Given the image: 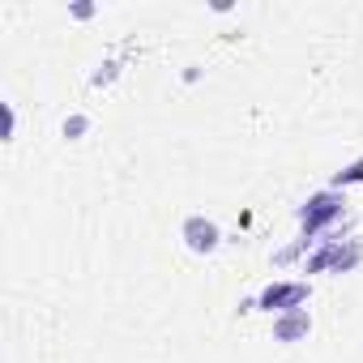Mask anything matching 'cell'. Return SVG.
<instances>
[{
    "mask_svg": "<svg viewBox=\"0 0 363 363\" xmlns=\"http://www.w3.org/2000/svg\"><path fill=\"white\" fill-rule=\"evenodd\" d=\"M342 210H346V197H342L337 189H320V193H312V197H308V206L299 210L303 240H316L329 223H337V218H342Z\"/></svg>",
    "mask_w": 363,
    "mask_h": 363,
    "instance_id": "6da1fadb",
    "label": "cell"
},
{
    "mask_svg": "<svg viewBox=\"0 0 363 363\" xmlns=\"http://www.w3.org/2000/svg\"><path fill=\"white\" fill-rule=\"evenodd\" d=\"M308 303V282H269L257 299H252V312H299Z\"/></svg>",
    "mask_w": 363,
    "mask_h": 363,
    "instance_id": "7a4b0ae2",
    "label": "cell"
},
{
    "mask_svg": "<svg viewBox=\"0 0 363 363\" xmlns=\"http://www.w3.org/2000/svg\"><path fill=\"white\" fill-rule=\"evenodd\" d=\"M179 240L189 244V252L210 257V252L223 244V231H218V223H214V218H206V214H189V218H184V227H179Z\"/></svg>",
    "mask_w": 363,
    "mask_h": 363,
    "instance_id": "3957f363",
    "label": "cell"
},
{
    "mask_svg": "<svg viewBox=\"0 0 363 363\" xmlns=\"http://www.w3.org/2000/svg\"><path fill=\"white\" fill-rule=\"evenodd\" d=\"M312 333V316H308V308H299V312H282V316H274V342H303Z\"/></svg>",
    "mask_w": 363,
    "mask_h": 363,
    "instance_id": "277c9868",
    "label": "cell"
},
{
    "mask_svg": "<svg viewBox=\"0 0 363 363\" xmlns=\"http://www.w3.org/2000/svg\"><path fill=\"white\" fill-rule=\"evenodd\" d=\"M363 261V244L359 240H350V244H342L337 240V257H333V274H350L354 265Z\"/></svg>",
    "mask_w": 363,
    "mask_h": 363,
    "instance_id": "5b68a950",
    "label": "cell"
},
{
    "mask_svg": "<svg viewBox=\"0 0 363 363\" xmlns=\"http://www.w3.org/2000/svg\"><path fill=\"white\" fill-rule=\"evenodd\" d=\"M333 257H337V240H329L316 257H308V261H303V274H325V269H333Z\"/></svg>",
    "mask_w": 363,
    "mask_h": 363,
    "instance_id": "8992f818",
    "label": "cell"
},
{
    "mask_svg": "<svg viewBox=\"0 0 363 363\" xmlns=\"http://www.w3.org/2000/svg\"><path fill=\"white\" fill-rule=\"evenodd\" d=\"M350 184H363V158H354L350 167H342V171L329 179V189H337V193H342V189H350Z\"/></svg>",
    "mask_w": 363,
    "mask_h": 363,
    "instance_id": "52a82bcc",
    "label": "cell"
},
{
    "mask_svg": "<svg viewBox=\"0 0 363 363\" xmlns=\"http://www.w3.org/2000/svg\"><path fill=\"white\" fill-rule=\"evenodd\" d=\"M116 77H120V60H103V65H99V73L90 77V86H94V90H103V86H111Z\"/></svg>",
    "mask_w": 363,
    "mask_h": 363,
    "instance_id": "ba28073f",
    "label": "cell"
},
{
    "mask_svg": "<svg viewBox=\"0 0 363 363\" xmlns=\"http://www.w3.org/2000/svg\"><path fill=\"white\" fill-rule=\"evenodd\" d=\"M60 133H65L69 141H82V133H90V116H69V120L60 124Z\"/></svg>",
    "mask_w": 363,
    "mask_h": 363,
    "instance_id": "9c48e42d",
    "label": "cell"
},
{
    "mask_svg": "<svg viewBox=\"0 0 363 363\" xmlns=\"http://www.w3.org/2000/svg\"><path fill=\"white\" fill-rule=\"evenodd\" d=\"M18 128V116H13V103H5V137H13Z\"/></svg>",
    "mask_w": 363,
    "mask_h": 363,
    "instance_id": "30bf717a",
    "label": "cell"
},
{
    "mask_svg": "<svg viewBox=\"0 0 363 363\" xmlns=\"http://www.w3.org/2000/svg\"><path fill=\"white\" fill-rule=\"evenodd\" d=\"M69 13H73V18H77V22H86V18H94V5H73V9H69Z\"/></svg>",
    "mask_w": 363,
    "mask_h": 363,
    "instance_id": "8fae6325",
    "label": "cell"
}]
</instances>
